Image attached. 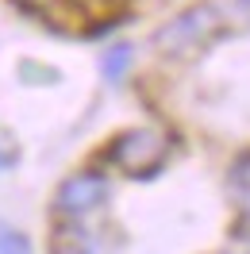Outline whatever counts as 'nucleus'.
<instances>
[{"label":"nucleus","mask_w":250,"mask_h":254,"mask_svg":"<svg viewBox=\"0 0 250 254\" xmlns=\"http://www.w3.org/2000/svg\"><path fill=\"white\" fill-rule=\"evenodd\" d=\"M108 177L96 174V170H81V174H69L58 185V192H54V204H58V212H65V216H85V212H93V208H100L104 200H108Z\"/></svg>","instance_id":"7ed1b4c3"},{"label":"nucleus","mask_w":250,"mask_h":254,"mask_svg":"<svg viewBox=\"0 0 250 254\" xmlns=\"http://www.w3.org/2000/svg\"><path fill=\"white\" fill-rule=\"evenodd\" d=\"M104 158H108L112 166L127 170L131 177L150 174V170H158L162 158H166V139H162L158 131H150V127L124 131L120 139H112V146L104 150Z\"/></svg>","instance_id":"f257e3e1"},{"label":"nucleus","mask_w":250,"mask_h":254,"mask_svg":"<svg viewBox=\"0 0 250 254\" xmlns=\"http://www.w3.org/2000/svg\"><path fill=\"white\" fill-rule=\"evenodd\" d=\"M223 31V19L216 16L212 4H200V8H188L185 16H177L170 27L158 31V43L170 50H200L208 47L216 35Z\"/></svg>","instance_id":"f03ea898"},{"label":"nucleus","mask_w":250,"mask_h":254,"mask_svg":"<svg viewBox=\"0 0 250 254\" xmlns=\"http://www.w3.org/2000/svg\"><path fill=\"white\" fill-rule=\"evenodd\" d=\"M0 254H31V243L19 235L16 227H4L0 223Z\"/></svg>","instance_id":"39448f33"},{"label":"nucleus","mask_w":250,"mask_h":254,"mask_svg":"<svg viewBox=\"0 0 250 254\" xmlns=\"http://www.w3.org/2000/svg\"><path fill=\"white\" fill-rule=\"evenodd\" d=\"M12 162H16V150H8V146H0V174H4V170H8Z\"/></svg>","instance_id":"423d86ee"},{"label":"nucleus","mask_w":250,"mask_h":254,"mask_svg":"<svg viewBox=\"0 0 250 254\" xmlns=\"http://www.w3.org/2000/svg\"><path fill=\"white\" fill-rule=\"evenodd\" d=\"M135 62V50L131 47H124V43H120V47H112L108 54H104V77L108 81H120L127 73V65Z\"/></svg>","instance_id":"20e7f679"}]
</instances>
